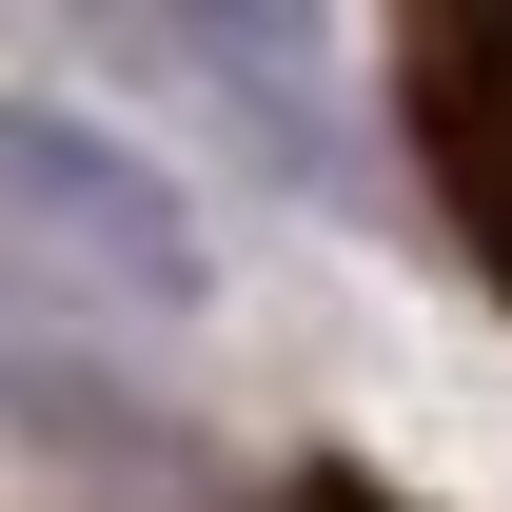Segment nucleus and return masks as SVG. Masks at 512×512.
Here are the masks:
<instances>
[{"label":"nucleus","instance_id":"7ed1b4c3","mask_svg":"<svg viewBox=\"0 0 512 512\" xmlns=\"http://www.w3.org/2000/svg\"><path fill=\"white\" fill-rule=\"evenodd\" d=\"M296 512H394V493H355V473H296Z\"/></svg>","mask_w":512,"mask_h":512},{"label":"nucleus","instance_id":"f03ea898","mask_svg":"<svg viewBox=\"0 0 512 512\" xmlns=\"http://www.w3.org/2000/svg\"><path fill=\"white\" fill-rule=\"evenodd\" d=\"M394 79H414L394 119H414V158H434L473 276L512 296V20H414V40H394Z\"/></svg>","mask_w":512,"mask_h":512},{"label":"nucleus","instance_id":"f257e3e1","mask_svg":"<svg viewBox=\"0 0 512 512\" xmlns=\"http://www.w3.org/2000/svg\"><path fill=\"white\" fill-rule=\"evenodd\" d=\"M0 237H40L60 276H99L119 316H197L217 256H197V197L138 158V138L60 119V99H0Z\"/></svg>","mask_w":512,"mask_h":512}]
</instances>
